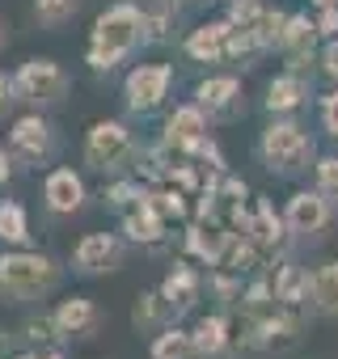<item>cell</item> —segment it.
I'll use <instances>...</instances> for the list:
<instances>
[{"label":"cell","instance_id":"obj_8","mask_svg":"<svg viewBox=\"0 0 338 359\" xmlns=\"http://www.w3.org/2000/svg\"><path fill=\"white\" fill-rule=\"evenodd\" d=\"M55 148H60V140H55V127H51L47 110H26V114L13 118V127H9V152H13V161H22V165H47L55 156Z\"/></svg>","mask_w":338,"mask_h":359},{"label":"cell","instance_id":"obj_35","mask_svg":"<svg viewBox=\"0 0 338 359\" xmlns=\"http://www.w3.org/2000/svg\"><path fill=\"white\" fill-rule=\"evenodd\" d=\"M241 275L237 271H229V266H216L212 275H208V292L224 304V309H233V304H241Z\"/></svg>","mask_w":338,"mask_h":359},{"label":"cell","instance_id":"obj_18","mask_svg":"<svg viewBox=\"0 0 338 359\" xmlns=\"http://www.w3.org/2000/svg\"><path fill=\"white\" fill-rule=\"evenodd\" d=\"M245 237L262 250V254H279L283 245H288V237H292V229H288V220H283V208H275L271 199H254V216H250V229H245Z\"/></svg>","mask_w":338,"mask_h":359},{"label":"cell","instance_id":"obj_36","mask_svg":"<svg viewBox=\"0 0 338 359\" xmlns=\"http://www.w3.org/2000/svg\"><path fill=\"white\" fill-rule=\"evenodd\" d=\"M76 9H81V0H34V18H39V26H47V30L68 26V22L76 18Z\"/></svg>","mask_w":338,"mask_h":359},{"label":"cell","instance_id":"obj_30","mask_svg":"<svg viewBox=\"0 0 338 359\" xmlns=\"http://www.w3.org/2000/svg\"><path fill=\"white\" fill-rule=\"evenodd\" d=\"M245 317H258V313H271L279 309V296H275V279L271 275H254L245 287H241V304H237Z\"/></svg>","mask_w":338,"mask_h":359},{"label":"cell","instance_id":"obj_7","mask_svg":"<svg viewBox=\"0 0 338 359\" xmlns=\"http://www.w3.org/2000/svg\"><path fill=\"white\" fill-rule=\"evenodd\" d=\"M169 89H174V68H169V64H135L123 76V106L135 118L156 114L165 106Z\"/></svg>","mask_w":338,"mask_h":359},{"label":"cell","instance_id":"obj_22","mask_svg":"<svg viewBox=\"0 0 338 359\" xmlns=\"http://www.w3.org/2000/svg\"><path fill=\"white\" fill-rule=\"evenodd\" d=\"M144 13V47L174 43L178 34V0H135Z\"/></svg>","mask_w":338,"mask_h":359},{"label":"cell","instance_id":"obj_16","mask_svg":"<svg viewBox=\"0 0 338 359\" xmlns=\"http://www.w3.org/2000/svg\"><path fill=\"white\" fill-rule=\"evenodd\" d=\"M309 97H313V81H309L304 72L283 68V72H275V76L266 81L262 106H266V114H296V110L309 106Z\"/></svg>","mask_w":338,"mask_h":359},{"label":"cell","instance_id":"obj_46","mask_svg":"<svg viewBox=\"0 0 338 359\" xmlns=\"http://www.w3.org/2000/svg\"><path fill=\"white\" fill-rule=\"evenodd\" d=\"M9 355H13V330L0 325V359H9Z\"/></svg>","mask_w":338,"mask_h":359},{"label":"cell","instance_id":"obj_49","mask_svg":"<svg viewBox=\"0 0 338 359\" xmlns=\"http://www.w3.org/2000/svg\"><path fill=\"white\" fill-rule=\"evenodd\" d=\"M9 359H34V351H13Z\"/></svg>","mask_w":338,"mask_h":359},{"label":"cell","instance_id":"obj_15","mask_svg":"<svg viewBox=\"0 0 338 359\" xmlns=\"http://www.w3.org/2000/svg\"><path fill=\"white\" fill-rule=\"evenodd\" d=\"M203 287H208V279L195 271V258H178V262H169V271H165V279H161V296L174 304V313H178V317H182V313H191V309L199 304Z\"/></svg>","mask_w":338,"mask_h":359},{"label":"cell","instance_id":"obj_5","mask_svg":"<svg viewBox=\"0 0 338 359\" xmlns=\"http://www.w3.org/2000/svg\"><path fill=\"white\" fill-rule=\"evenodd\" d=\"M68 89H72V81L51 55H34L13 72V97L30 110H55L68 97Z\"/></svg>","mask_w":338,"mask_h":359},{"label":"cell","instance_id":"obj_34","mask_svg":"<svg viewBox=\"0 0 338 359\" xmlns=\"http://www.w3.org/2000/svg\"><path fill=\"white\" fill-rule=\"evenodd\" d=\"M220 266H229V271H237V275H254V271L262 266V250H258L245 233H233L229 254H224V262H220Z\"/></svg>","mask_w":338,"mask_h":359},{"label":"cell","instance_id":"obj_17","mask_svg":"<svg viewBox=\"0 0 338 359\" xmlns=\"http://www.w3.org/2000/svg\"><path fill=\"white\" fill-rule=\"evenodd\" d=\"M229 241H233V229L229 224H208V220H191L187 233H182L187 258H195L203 266H220L224 254H229Z\"/></svg>","mask_w":338,"mask_h":359},{"label":"cell","instance_id":"obj_32","mask_svg":"<svg viewBox=\"0 0 338 359\" xmlns=\"http://www.w3.org/2000/svg\"><path fill=\"white\" fill-rule=\"evenodd\" d=\"M144 187L148 182H135V177H110V182L102 187V199H106V208L110 212H131L135 203H144Z\"/></svg>","mask_w":338,"mask_h":359},{"label":"cell","instance_id":"obj_25","mask_svg":"<svg viewBox=\"0 0 338 359\" xmlns=\"http://www.w3.org/2000/svg\"><path fill=\"white\" fill-rule=\"evenodd\" d=\"M144 203H148V208H156L169 224H187V220L195 216L191 195H187V191H178L174 182H148V187H144Z\"/></svg>","mask_w":338,"mask_h":359},{"label":"cell","instance_id":"obj_2","mask_svg":"<svg viewBox=\"0 0 338 359\" xmlns=\"http://www.w3.org/2000/svg\"><path fill=\"white\" fill-rule=\"evenodd\" d=\"M64 283V266L43 254V250H26V245H9L0 254V300L9 304H39L47 296H55Z\"/></svg>","mask_w":338,"mask_h":359},{"label":"cell","instance_id":"obj_52","mask_svg":"<svg viewBox=\"0 0 338 359\" xmlns=\"http://www.w3.org/2000/svg\"><path fill=\"white\" fill-rule=\"evenodd\" d=\"M224 5H229V0H224Z\"/></svg>","mask_w":338,"mask_h":359},{"label":"cell","instance_id":"obj_9","mask_svg":"<svg viewBox=\"0 0 338 359\" xmlns=\"http://www.w3.org/2000/svg\"><path fill=\"white\" fill-rule=\"evenodd\" d=\"M127 237L123 233H85L76 245H72V258L68 266L76 275H110L127 262Z\"/></svg>","mask_w":338,"mask_h":359},{"label":"cell","instance_id":"obj_37","mask_svg":"<svg viewBox=\"0 0 338 359\" xmlns=\"http://www.w3.org/2000/svg\"><path fill=\"white\" fill-rule=\"evenodd\" d=\"M22 338H26L30 346H55V342H64V338H60V330H55V321H51V313L30 317V321L22 325Z\"/></svg>","mask_w":338,"mask_h":359},{"label":"cell","instance_id":"obj_23","mask_svg":"<svg viewBox=\"0 0 338 359\" xmlns=\"http://www.w3.org/2000/svg\"><path fill=\"white\" fill-rule=\"evenodd\" d=\"M195 338V359H224L229 342H233V325H229V313H203L191 330Z\"/></svg>","mask_w":338,"mask_h":359},{"label":"cell","instance_id":"obj_14","mask_svg":"<svg viewBox=\"0 0 338 359\" xmlns=\"http://www.w3.org/2000/svg\"><path fill=\"white\" fill-rule=\"evenodd\" d=\"M229 39H233V22H229V18L199 22V26L182 39V55H187L191 64H224V60H229Z\"/></svg>","mask_w":338,"mask_h":359},{"label":"cell","instance_id":"obj_43","mask_svg":"<svg viewBox=\"0 0 338 359\" xmlns=\"http://www.w3.org/2000/svg\"><path fill=\"white\" fill-rule=\"evenodd\" d=\"M317 30H321V39H338V5H325V9H317Z\"/></svg>","mask_w":338,"mask_h":359},{"label":"cell","instance_id":"obj_27","mask_svg":"<svg viewBox=\"0 0 338 359\" xmlns=\"http://www.w3.org/2000/svg\"><path fill=\"white\" fill-rule=\"evenodd\" d=\"M271 279H275V296H279V304L304 309V300H309V266L283 258V262L271 271Z\"/></svg>","mask_w":338,"mask_h":359},{"label":"cell","instance_id":"obj_48","mask_svg":"<svg viewBox=\"0 0 338 359\" xmlns=\"http://www.w3.org/2000/svg\"><path fill=\"white\" fill-rule=\"evenodd\" d=\"M309 5L313 9H325V5H338V0H309Z\"/></svg>","mask_w":338,"mask_h":359},{"label":"cell","instance_id":"obj_39","mask_svg":"<svg viewBox=\"0 0 338 359\" xmlns=\"http://www.w3.org/2000/svg\"><path fill=\"white\" fill-rule=\"evenodd\" d=\"M191 161H199L208 173H229V161H224V152H220V144H216L212 135H208V140L191 152Z\"/></svg>","mask_w":338,"mask_h":359},{"label":"cell","instance_id":"obj_21","mask_svg":"<svg viewBox=\"0 0 338 359\" xmlns=\"http://www.w3.org/2000/svg\"><path fill=\"white\" fill-rule=\"evenodd\" d=\"M51 321H55L60 338H85V334L97 330L102 313H97V304H93L89 296H68V300H60V304L51 309Z\"/></svg>","mask_w":338,"mask_h":359},{"label":"cell","instance_id":"obj_13","mask_svg":"<svg viewBox=\"0 0 338 359\" xmlns=\"http://www.w3.org/2000/svg\"><path fill=\"white\" fill-rule=\"evenodd\" d=\"M321 43V30L309 13H288V26H283V39H279V51L288 60L292 72H304L309 64H317V47Z\"/></svg>","mask_w":338,"mask_h":359},{"label":"cell","instance_id":"obj_10","mask_svg":"<svg viewBox=\"0 0 338 359\" xmlns=\"http://www.w3.org/2000/svg\"><path fill=\"white\" fill-rule=\"evenodd\" d=\"M283 220H288L292 237H304V241H309V237H321V233L334 224V199L321 195L317 187L292 191L288 203H283Z\"/></svg>","mask_w":338,"mask_h":359},{"label":"cell","instance_id":"obj_1","mask_svg":"<svg viewBox=\"0 0 338 359\" xmlns=\"http://www.w3.org/2000/svg\"><path fill=\"white\" fill-rule=\"evenodd\" d=\"M144 47V13L135 0H114L93 18L89 43H85V64L93 72H114L123 60H131Z\"/></svg>","mask_w":338,"mask_h":359},{"label":"cell","instance_id":"obj_31","mask_svg":"<svg viewBox=\"0 0 338 359\" xmlns=\"http://www.w3.org/2000/svg\"><path fill=\"white\" fill-rule=\"evenodd\" d=\"M0 241L5 245H30V216L18 199H0Z\"/></svg>","mask_w":338,"mask_h":359},{"label":"cell","instance_id":"obj_11","mask_svg":"<svg viewBox=\"0 0 338 359\" xmlns=\"http://www.w3.org/2000/svg\"><path fill=\"white\" fill-rule=\"evenodd\" d=\"M212 118H208V110L199 106V102H178L174 110L165 114V127H161V140L174 148V152H182V156H191L212 131Z\"/></svg>","mask_w":338,"mask_h":359},{"label":"cell","instance_id":"obj_50","mask_svg":"<svg viewBox=\"0 0 338 359\" xmlns=\"http://www.w3.org/2000/svg\"><path fill=\"white\" fill-rule=\"evenodd\" d=\"M5 39H9V30H5V22H0V47H5Z\"/></svg>","mask_w":338,"mask_h":359},{"label":"cell","instance_id":"obj_26","mask_svg":"<svg viewBox=\"0 0 338 359\" xmlns=\"http://www.w3.org/2000/svg\"><path fill=\"white\" fill-rule=\"evenodd\" d=\"M174 321H178V313H174V304L161 296V287L135 296V304H131V325H135L140 334H156V330L174 325Z\"/></svg>","mask_w":338,"mask_h":359},{"label":"cell","instance_id":"obj_12","mask_svg":"<svg viewBox=\"0 0 338 359\" xmlns=\"http://www.w3.org/2000/svg\"><path fill=\"white\" fill-rule=\"evenodd\" d=\"M89 191H85V177L72 169V165H55L47 177H43V203L51 216H76L85 208Z\"/></svg>","mask_w":338,"mask_h":359},{"label":"cell","instance_id":"obj_29","mask_svg":"<svg viewBox=\"0 0 338 359\" xmlns=\"http://www.w3.org/2000/svg\"><path fill=\"white\" fill-rule=\"evenodd\" d=\"M152 359H195V338L191 330H182L178 321L174 325H165L152 334V346H148Z\"/></svg>","mask_w":338,"mask_h":359},{"label":"cell","instance_id":"obj_19","mask_svg":"<svg viewBox=\"0 0 338 359\" xmlns=\"http://www.w3.org/2000/svg\"><path fill=\"white\" fill-rule=\"evenodd\" d=\"M195 102L208 110V118H237L241 114V81L237 76H203L195 85Z\"/></svg>","mask_w":338,"mask_h":359},{"label":"cell","instance_id":"obj_41","mask_svg":"<svg viewBox=\"0 0 338 359\" xmlns=\"http://www.w3.org/2000/svg\"><path fill=\"white\" fill-rule=\"evenodd\" d=\"M262 9H266V0H229V22L233 26H254L258 18H262Z\"/></svg>","mask_w":338,"mask_h":359},{"label":"cell","instance_id":"obj_44","mask_svg":"<svg viewBox=\"0 0 338 359\" xmlns=\"http://www.w3.org/2000/svg\"><path fill=\"white\" fill-rule=\"evenodd\" d=\"M13 76H5V72H0V118H5L9 110H13Z\"/></svg>","mask_w":338,"mask_h":359},{"label":"cell","instance_id":"obj_42","mask_svg":"<svg viewBox=\"0 0 338 359\" xmlns=\"http://www.w3.org/2000/svg\"><path fill=\"white\" fill-rule=\"evenodd\" d=\"M317 64H321V76L338 85V39H325V47L317 51Z\"/></svg>","mask_w":338,"mask_h":359},{"label":"cell","instance_id":"obj_20","mask_svg":"<svg viewBox=\"0 0 338 359\" xmlns=\"http://www.w3.org/2000/svg\"><path fill=\"white\" fill-rule=\"evenodd\" d=\"M119 233L131 241V245H161L165 237H169V220L156 212V208H148V203H135L131 212H123L119 216Z\"/></svg>","mask_w":338,"mask_h":359},{"label":"cell","instance_id":"obj_28","mask_svg":"<svg viewBox=\"0 0 338 359\" xmlns=\"http://www.w3.org/2000/svg\"><path fill=\"white\" fill-rule=\"evenodd\" d=\"M178 156H182V152H174L165 140H156V144H140V152H135V165H131V169L144 177V182H165Z\"/></svg>","mask_w":338,"mask_h":359},{"label":"cell","instance_id":"obj_33","mask_svg":"<svg viewBox=\"0 0 338 359\" xmlns=\"http://www.w3.org/2000/svg\"><path fill=\"white\" fill-rule=\"evenodd\" d=\"M283 26H288V13L283 9H262V18L254 22V26H245L250 30V39L258 43V51H279V39H283Z\"/></svg>","mask_w":338,"mask_h":359},{"label":"cell","instance_id":"obj_38","mask_svg":"<svg viewBox=\"0 0 338 359\" xmlns=\"http://www.w3.org/2000/svg\"><path fill=\"white\" fill-rule=\"evenodd\" d=\"M313 187L338 203V156H317V165H313Z\"/></svg>","mask_w":338,"mask_h":359},{"label":"cell","instance_id":"obj_45","mask_svg":"<svg viewBox=\"0 0 338 359\" xmlns=\"http://www.w3.org/2000/svg\"><path fill=\"white\" fill-rule=\"evenodd\" d=\"M9 177H13V152H9L5 144H0V191L9 187Z\"/></svg>","mask_w":338,"mask_h":359},{"label":"cell","instance_id":"obj_51","mask_svg":"<svg viewBox=\"0 0 338 359\" xmlns=\"http://www.w3.org/2000/svg\"><path fill=\"white\" fill-rule=\"evenodd\" d=\"M178 5H199V0H178Z\"/></svg>","mask_w":338,"mask_h":359},{"label":"cell","instance_id":"obj_4","mask_svg":"<svg viewBox=\"0 0 338 359\" xmlns=\"http://www.w3.org/2000/svg\"><path fill=\"white\" fill-rule=\"evenodd\" d=\"M135 152H140V140L123 118H97L85 131V165L97 173H110V177L127 173L135 165Z\"/></svg>","mask_w":338,"mask_h":359},{"label":"cell","instance_id":"obj_3","mask_svg":"<svg viewBox=\"0 0 338 359\" xmlns=\"http://www.w3.org/2000/svg\"><path fill=\"white\" fill-rule=\"evenodd\" d=\"M254 152L279 177H296V173H309L317 165V144L292 114H271V123L258 131Z\"/></svg>","mask_w":338,"mask_h":359},{"label":"cell","instance_id":"obj_47","mask_svg":"<svg viewBox=\"0 0 338 359\" xmlns=\"http://www.w3.org/2000/svg\"><path fill=\"white\" fill-rule=\"evenodd\" d=\"M30 351H34V359H64L60 346H30Z\"/></svg>","mask_w":338,"mask_h":359},{"label":"cell","instance_id":"obj_24","mask_svg":"<svg viewBox=\"0 0 338 359\" xmlns=\"http://www.w3.org/2000/svg\"><path fill=\"white\" fill-rule=\"evenodd\" d=\"M304 309L317 313V317H338V258L309 271V300H304Z\"/></svg>","mask_w":338,"mask_h":359},{"label":"cell","instance_id":"obj_40","mask_svg":"<svg viewBox=\"0 0 338 359\" xmlns=\"http://www.w3.org/2000/svg\"><path fill=\"white\" fill-rule=\"evenodd\" d=\"M317 118H321V131H325L330 140H338V85L317 97Z\"/></svg>","mask_w":338,"mask_h":359},{"label":"cell","instance_id":"obj_6","mask_svg":"<svg viewBox=\"0 0 338 359\" xmlns=\"http://www.w3.org/2000/svg\"><path fill=\"white\" fill-rule=\"evenodd\" d=\"M304 330V317L300 309L292 304H279L271 313H258V317H245V330H241V346L245 351H288Z\"/></svg>","mask_w":338,"mask_h":359}]
</instances>
